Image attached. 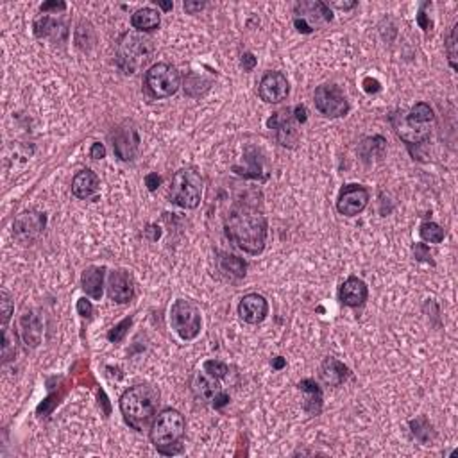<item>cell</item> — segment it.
<instances>
[{
	"label": "cell",
	"instance_id": "9",
	"mask_svg": "<svg viewBox=\"0 0 458 458\" xmlns=\"http://www.w3.org/2000/svg\"><path fill=\"white\" fill-rule=\"evenodd\" d=\"M294 25L303 35H310L317 27L324 25V23L331 22L333 13H331L330 6L321 0H307V2H299L294 8Z\"/></svg>",
	"mask_w": 458,
	"mask_h": 458
},
{
	"label": "cell",
	"instance_id": "15",
	"mask_svg": "<svg viewBox=\"0 0 458 458\" xmlns=\"http://www.w3.org/2000/svg\"><path fill=\"white\" fill-rule=\"evenodd\" d=\"M290 93V84L285 74L281 72H267L261 77L258 95L260 99L267 104H277L285 101Z\"/></svg>",
	"mask_w": 458,
	"mask_h": 458
},
{
	"label": "cell",
	"instance_id": "35",
	"mask_svg": "<svg viewBox=\"0 0 458 458\" xmlns=\"http://www.w3.org/2000/svg\"><path fill=\"white\" fill-rule=\"evenodd\" d=\"M413 256L419 261H428V263H433L432 253H430V247L426 244H416L413 246Z\"/></svg>",
	"mask_w": 458,
	"mask_h": 458
},
{
	"label": "cell",
	"instance_id": "39",
	"mask_svg": "<svg viewBox=\"0 0 458 458\" xmlns=\"http://www.w3.org/2000/svg\"><path fill=\"white\" fill-rule=\"evenodd\" d=\"M240 63H242V69L246 70V72H251V70L256 67V57H254V54L246 52L242 56V61H240Z\"/></svg>",
	"mask_w": 458,
	"mask_h": 458
},
{
	"label": "cell",
	"instance_id": "47",
	"mask_svg": "<svg viewBox=\"0 0 458 458\" xmlns=\"http://www.w3.org/2000/svg\"><path fill=\"white\" fill-rule=\"evenodd\" d=\"M158 6L161 9H165V11H168V9H172V4L171 2H158Z\"/></svg>",
	"mask_w": 458,
	"mask_h": 458
},
{
	"label": "cell",
	"instance_id": "1",
	"mask_svg": "<svg viewBox=\"0 0 458 458\" xmlns=\"http://www.w3.org/2000/svg\"><path fill=\"white\" fill-rule=\"evenodd\" d=\"M224 229H226L227 240L244 253L256 256L265 249L269 224H267L265 213L258 206L244 201L236 202L227 215Z\"/></svg>",
	"mask_w": 458,
	"mask_h": 458
},
{
	"label": "cell",
	"instance_id": "11",
	"mask_svg": "<svg viewBox=\"0 0 458 458\" xmlns=\"http://www.w3.org/2000/svg\"><path fill=\"white\" fill-rule=\"evenodd\" d=\"M45 213L29 210V212L20 213L15 219V222H13V236L22 246H30L42 236V233L45 231Z\"/></svg>",
	"mask_w": 458,
	"mask_h": 458
},
{
	"label": "cell",
	"instance_id": "2",
	"mask_svg": "<svg viewBox=\"0 0 458 458\" xmlns=\"http://www.w3.org/2000/svg\"><path fill=\"white\" fill-rule=\"evenodd\" d=\"M118 405L125 423L137 432H144L158 413L159 390L149 383H140L125 390Z\"/></svg>",
	"mask_w": 458,
	"mask_h": 458
},
{
	"label": "cell",
	"instance_id": "36",
	"mask_svg": "<svg viewBox=\"0 0 458 458\" xmlns=\"http://www.w3.org/2000/svg\"><path fill=\"white\" fill-rule=\"evenodd\" d=\"M77 311H79V315L83 319H90L93 315V307H91L90 301L83 297V299L77 301Z\"/></svg>",
	"mask_w": 458,
	"mask_h": 458
},
{
	"label": "cell",
	"instance_id": "45",
	"mask_svg": "<svg viewBox=\"0 0 458 458\" xmlns=\"http://www.w3.org/2000/svg\"><path fill=\"white\" fill-rule=\"evenodd\" d=\"M328 6H333V8L342 9V11H348V9L356 8V2L355 0H351V2H331V4H328Z\"/></svg>",
	"mask_w": 458,
	"mask_h": 458
},
{
	"label": "cell",
	"instance_id": "41",
	"mask_svg": "<svg viewBox=\"0 0 458 458\" xmlns=\"http://www.w3.org/2000/svg\"><path fill=\"white\" fill-rule=\"evenodd\" d=\"M205 2H192V0H188V2H185V11L188 15H197L199 11L205 9Z\"/></svg>",
	"mask_w": 458,
	"mask_h": 458
},
{
	"label": "cell",
	"instance_id": "31",
	"mask_svg": "<svg viewBox=\"0 0 458 458\" xmlns=\"http://www.w3.org/2000/svg\"><path fill=\"white\" fill-rule=\"evenodd\" d=\"M458 23H454L453 27H451V33L450 36H447V42H446V54H447V59H450V64L451 69L457 70V45H458Z\"/></svg>",
	"mask_w": 458,
	"mask_h": 458
},
{
	"label": "cell",
	"instance_id": "10",
	"mask_svg": "<svg viewBox=\"0 0 458 458\" xmlns=\"http://www.w3.org/2000/svg\"><path fill=\"white\" fill-rule=\"evenodd\" d=\"M315 108L328 118L345 117L349 113L348 99L337 84H322L315 90Z\"/></svg>",
	"mask_w": 458,
	"mask_h": 458
},
{
	"label": "cell",
	"instance_id": "29",
	"mask_svg": "<svg viewBox=\"0 0 458 458\" xmlns=\"http://www.w3.org/2000/svg\"><path fill=\"white\" fill-rule=\"evenodd\" d=\"M419 235L424 242H430V244H440L444 239H446V231H444V227L439 226V224H435V222L420 224Z\"/></svg>",
	"mask_w": 458,
	"mask_h": 458
},
{
	"label": "cell",
	"instance_id": "21",
	"mask_svg": "<svg viewBox=\"0 0 458 458\" xmlns=\"http://www.w3.org/2000/svg\"><path fill=\"white\" fill-rule=\"evenodd\" d=\"M99 176L95 174L90 168H84V171L77 172L76 178L72 179V193L77 199H86L95 197V193L99 192Z\"/></svg>",
	"mask_w": 458,
	"mask_h": 458
},
{
	"label": "cell",
	"instance_id": "23",
	"mask_svg": "<svg viewBox=\"0 0 458 458\" xmlns=\"http://www.w3.org/2000/svg\"><path fill=\"white\" fill-rule=\"evenodd\" d=\"M104 267H88L84 269L83 277H81V287L86 292V296H90L91 299L99 301L103 297V288H104Z\"/></svg>",
	"mask_w": 458,
	"mask_h": 458
},
{
	"label": "cell",
	"instance_id": "30",
	"mask_svg": "<svg viewBox=\"0 0 458 458\" xmlns=\"http://www.w3.org/2000/svg\"><path fill=\"white\" fill-rule=\"evenodd\" d=\"M57 29H59V25H57L50 16H38V18H36L35 35L38 36V38H47V36L57 33Z\"/></svg>",
	"mask_w": 458,
	"mask_h": 458
},
{
	"label": "cell",
	"instance_id": "37",
	"mask_svg": "<svg viewBox=\"0 0 458 458\" xmlns=\"http://www.w3.org/2000/svg\"><path fill=\"white\" fill-rule=\"evenodd\" d=\"M42 13H49V11H64L67 9V4L64 2H57V0H54V2H45V4H42Z\"/></svg>",
	"mask_w": 458,
	"mask_h": 458
},
{
	"label": "cell",
	"instance_id": "22",
	"mask_svg": "<svg viewBox=\"0 0 458 458\" xmlns=\"http://www.w3.org/2000/svg\"><path fill=\"white\" fill-rule=\"evenodd\" d=\"M349 376H351V371H349L342 362H338L337 358H331V356L324 358V362H322L321 365V378L326 385L338 387L342 385Z\"/></svg>",
	"mask_w": 458,
	"mask_h": 458
},
{
	"label": "cell",
	"instance_id": "3",
	"mask_svg": "<svg viewBox=\"0 0 458 458\" xmlns=\"http://www.w3.org/2000/svg\"><path fill=\"white\" fill-rule=\"evenodd\" d=\"M186 433V423L181 412L165 408L156 416L151 424V442L158 453L174 457L183 453V439Z\"/></svg>",
	"mask_w": 458,
	"mask_h": 458
},
{
	"label": "cell",
	"instance_id": "7",
	"mask_svg": "<svg viewBox=\"0 0 458 458\" xmlns=\"http://www.w3.org/2000/svg\"><path fill=\"white\" fill-rule=\"evenodd\" d=\"M181 86L178 69L168 63H156L145 72L144 90L151 99H168Z\"/></svg>",
	"mask_w": 458,
	"mask_h": 458
},
{
	"label": "cell",
	"instance_id": "38",
	"mask_svg": "<svg viewBox=\"0 0 458 458\" xmlns=\"http://www.w3.org/2000/svg\"><path fill=\"white\" fill-rule=\"evenodd\" d=\"M90 156L93 159L106 158V147H104V145L101 144V142H95V144L91 145V149H90Z\"/></svg>",
	"mask_w": 458,
	"mask_h": 458
},
{
	"label": "cell",
	"instance_id": "32",
	"mask_svg": "<svg viewBox=\"0 0 458 458\" xmlns=\"http://www.w3.org/2000/svg\"><path fill=\"white\" fill-rule=\"evenodd\" d=\"M13 311H15V304H13V299H11V296H9V292L2 290L0 292V314H2V326H8Z\"/></svg>",
	"mask_w": 458,
	"mask_h": 458
},
{
	"label": "cell",
	"instance_id": "5",
	"mask_svg": "<svg viewBox=\"0 0 458 458\" xmlns=\"http://www.w3.org/2000/svg\"><path fill=\"white\" fill-rule=\"evenodd\" d=\"M202 178L195 168H181L174 174L168 199L172 205L185 210H193L201 205Z\"/></svg>",
	"mask_w": 458,
	"mask_h": 458
},
{
	"label": "cell",
	"instance_id": "44",
	"mask_svg": "<svg viewBox=\"0 0 458 458\" xmlns=\"http://www.w3.org/2000/svg\"><path fill=\"white\" fill-rule=\"evenodd\" d=\"M417 23H419L420 27H423L424 30H430L432 29V22H430L428 18H426V13H424V6L420 8L419 15H417Z\"/></svg>",
	"mask_w": 458,
	"mask_h": 458
},
{
	"label": "cell",
	"instance_id": "42",
	"mask_svg": "<svg viewBox=\"0 0 458 458\" xmlns=\"http://www.w3.org/2000/svg\"><path fill=\"white\" fill-rule=\"evenodd\" d=\"M292 113H294V118L297 120V124H304L308 118V111L304 106H296L294 110H292Z\"/></svg>",
	"mask_w": 458,
	"mask_h": 458
},
{
	"label": "cell",
	"instance_id": "27",
	"mask_svg": "<svg viewBox=\"0 0 458 458\" xmlns=\"http://www.w3.org/2000/svg\"><path fill=\"white\" fill-rule=\"evenodd\" d=\"M410 428H412L413 437H416L419 442L428 444L430 440L435 439V430H433V426L428 423L426 417H419V419L416 420H410Z\"/></svg>",
	"mask_w": 458,
	"mask_h": 458
},
{
	"label": "cell",
	"instance_id": "14",
	"mask_svg": "<svg viewBox=\"0 0 458 458\" xmlns=\"http://www.w3.org/2000/svg\"><path fill=\"white\" fill-rule=\"evenodd\" d=\"M369 190L362 185H345L340 190L337 201V210L344 217H356L364 212L369 205Z\"/></svg>",
	"mask_w": 458,
	"mask_h": 458
},
{
	"label": "cell",
	"instance_id": "26",
	"mask_svg": "<svg viewBox=\"0 0 458 458\" xmlns=\"http://www.w3.org/2000/svg\"><path fill=\"white\" fill-rule=\"evenodd\" d=\"M219 265L220 269H222V273H226L227 276L235 277V280H242V277H246L247 265L242 258L233 256V254H220Z\"/></svg>",
	"mask_w": 458,
	"mask_h": 458
},
{
	"label": "cell",
	"instance_id": "17",
	"mask_svg": "<svg viewBox=\"0 0 458 458\" xmlns=\"http://www.w3.org/2000/svg\"><path fill=\"white\" fill-rule=\"evenodd\" d=\"M267 314H269V303L260 294H247L242 297L239 304V315L244 322L247 324H260L265 321Z\"/></svg>",
	"mask_w": 458,
	"mask_h": 458
},
{
	"label": "cell",
	"instance_id": "33",
	"mask_svg": "<svg viewBox=\"0 0 458 458\" xmlns=\"http://www.w3.org/2000/svg\"><path fill=\"white\" fill-rule=\"evenodd\" d=\"M131 322H133V319H131V317H127V319H124L122 322H118V324L115 326L113 330H111L110 333H108V338H110V342H113V344H118V342L124 340V337H125V333H127Z\"/></svg>",
	"mask_w": 458,
	"mask_h": 458
},
{
	"label": "cell",
	"instance_id": "28",
	"mask_svg": "<svg viewBox=\"0 0 458 458\" xmlns=\"http://www.w3.org/2000/svg\"><path fill=\"white\" fill-rule=\"evenodd\" d=\"M18 344H16V335L9 331L8 326H2V364H9L16 358Z\"/></svg>",
	"mask_w": 458,
	"mask_h": 458
},
{
	"label": "cell",
	"instance_id": "19",
	"mask_svg": "<svg viewBox=\"0 0 458 458\" xmlns=\"http://www.w3.org/2000/svg\"><path fill=\"white\" fill-rule=\"evenodd\" d=\"M369 296V288L364 281L360 280V277L351 276L342 283L340 290H338V299L344 307L349 308H356L362 307V304L367 301Z\"/></svg>",
	"mask_w": 458,
	"mask_h": 458
},
{
	"label": "cell",
	"instance_id": "8",
	"mask_svg": "<svg viewBox=\"0 0 458 458\" xmlns=\"http://www.w3.org/2000/svg\"><path fill=\"white\" fill-rule=\"evenodd\" d=\"M171 324L183 340H193L201 333V310L193 301L178 299L171 308Z\"/></svg>",
	"mask_w": 458,
	"mask_h": 458
},
{
	"label": "cell",
	"instance_id": "20",
	"mask_svg": "<svg viewBox=\"0 0 458 458\" xmlns=\"http://www.w3.org/2000/svg\"><path fill=\"white\" fill-rule=\"evenodd\" d=\"M20 331L27 348H38L43 337V321L36 310H29L20 319Z\"/></svg>",
	"mask_w": 458,
	"mask_h": 458
},
{
	"label": "cell",
	"instance_id": "6",
	"mask_svg": "<svg viewBox=\"0 0 458 458\" xmlns=\"http://www.w3.org/2000/svg\"><path fill=\"white\" fill-rule=\"evenodd\" d=\"M152 42L140 35H124L117 47V64L124 74H137L152 56Z\"/></svg>",
	"mask_w": 458,
	"mask_h": 458
},
{
	"label": "cell",
	"instance_id": "40",
	"mask_svg": "<svg viewBox=\"0 0 458 458\" xmlns=\"http://www.w3.org/2000/svg\"><path fill=\"white\" fill-rule=\"evenodd\" d=\"M145 185H147V188L151 190V192H154V190H158L159 185H161V178H159L156 172H152V174L145 176Z\"/></svg>",
	"mask_w": 458,
	"mask_h": 458
},
{
	"label": "cell",
	"instance_id": "25",
	"mask_svg": "<svg viewBox=\"0 0 458 458\" xmlns=\"http://www.w3.org/2000/svg\"><path fill=\"white\" fill-rule=\"evenodd\" d=\"M159 23H161L159 13L152 8L138 9V11L131 16V25H133V29L140 30V33H151V30L158 29Z\"/></svg>",
	"mask_w": 458,
	"mask_h": 458
},
{
	"label": "cell",
	"instance_id": "12",
	"mask_svg": "<svg viewBox=\"0 0 458 458\" xmlns=\"http://www.w3.org/2000/svg\"><path fill=\"white\" fill-rule=\"evenodd\" d=\"M113 152L122 161H133L140 149V137L133 122H124L113 133Z\"/></svg>",
	"mask_w": 458,
	"mask_h": 458
},
{
	"label": "cell",
	"instance_id": "13",
	"mask_svg": "<svg viewBox=\"0 0 458 458\" xmlns=\"http://www.w3.org/2000/svg\"><path fill=\"white\" fill-rule=\"evenodd\" d=\"M269 129H273L276 133V140L280 145L288 149H294L299 142V131H297V120L294 118L292 110H283L274 113L273 117L267 120Z\"/></svg>",
	"mask_w": 458,
	"mask_h": 458
},
{
	"label": "cell",
	"instance_id": "24",
	"mask_svg": "<svg viewBox=\"0 0 458 458\" xmlns=\"http://www.w3.org/2000/svg\"><path fill=\"white\" fill-rule=\"evenodd\" d=\"M299 390L304 394L303 408L310 416H319L322 410V390L314 379H303L299 382Z\"/></svg>",
	"mask_w": 458,
	"mask_h": 458
},
{
	"label": "cell",
	"instance_id": "43",
	"mask_svg": "<svg viewBox=\"0 0 458 458\" xmlns=\"http://www.w3.org/2000/svg\"><path fill=\"white\" fill-rule=\"evenodd\" d=\"M364 86H365V91H367V93H376V91L382 90V86H379L378 81L371 79V77H365Z\"/></svg>",
	"mask_w": 458,
	"mask_h": 458
},
{
	"label": "cell",
	"instance_id": "16",
	"mask_svg": "<svg viewBox=\"0 0 458 458\" xmlns=\"http://www.w3.org/2000/svg\"><path fill=\"white\" fill-rule=\"evenodd\" d=\"M108 296L118 304H125L134 297V280L127 270H111L108 276Z\"/></svg>",
	"mask_w": 458,
	"mask_h": 458
},
{
	"label": "cell",
	"instance_id": "18",
	"mask_svg": "<svg viewBox=\"0 0 458 458\" xmlns=\"http://www.w3.org/2000/svg\"><path fill=\"white\" fill-rule=\"evenodd\" d=\"M192 392L199 401L213 405L215 399L222 394V387H220L219 379H217L215 376H212L210 372H206L205 369H202V371L195 372V376H193Z\"/></svg>",
	"mask_w": 458,
	"mask_h": 458
},
{
	"label": "cell",
	"instance_id": "4",
	"mask_svg": "<svg viewBox=\"0 0 458 458\" xmlns=\"http://www.w3.org/2000/svg\"><path fill=\"white\" fill-rule=\"evenodd\" d=\"M390 122L394 125L396 134L408 147H412V145H423L430 140L435 115H433V110L430 108V104L419 103L412 110L394 113L390 117Z\"/></svg>",
	"mask_w": 458,
	"mask_h": 458
},
{
	"label": "cell",
	"instance_id": "34",
	"mask_svg": "<svg viewBox=\"0 0 458 458\" xmlns=\"http://www.w3.org/2000/svg\"><path fill=\"white\" fill-rule=\"evenodd\" d=\"M205 371L215 376L217 379H222L229 372V367L226 364H222V362H219V360H208V362H205Z\"/></svg>",
	"mask_w": 458,
	"mask_h": 458
},
{
	"label": "cell",
	"instance_id": "46",
	"mask_svg": "<svg viewBox=\"0 0 458 458\" xmlns=\"http://www.w3.org/2000/svg\"><path fill=\"white\" fill-rule=\"evenodd\" d=\"M285 365H287V362H285V358H281V356H276V358H273V369H276V371L283 369Z\"/></svg>",
	"mask_w": 458,
	"mask_h": 458
}]
</instances>
